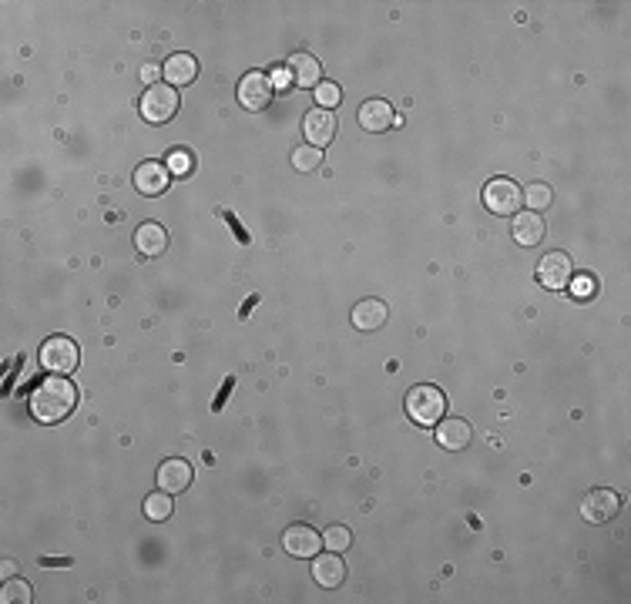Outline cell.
Returning <instances> with one entry per match:
<instances>
[{
	"mask_svg": "<svg viewBox=\"0 0 631 604\" xmlns=\"http://www.w3.org/2000/svg\"><path fill=\"white\" fill-rule=\"evenodd\" d=\"M74 406H78V390L64 376H48L31 393V416L37 423H60L74 414Z\"/></svg>",
	"mask_w": 631,
	"mask_h": 604,
	"instance_id": "6da1fadb",
	"label": "cell"
},
{
	"mask_svg": "<svg viewBox=\"0 0 631 604\" xmlns=\"http://www.w3.org/2000/svg\"><path fill=\"white\" fill-rule=\"evenodd\" d=\"M447 414V396L430 383H420L406 393V416L417 423V427H437Z\"/></svg>",
	"mask_w": 631,
	"mask_h": 604,
	"instance_id": "7a4b0ae2",
	"label": "cell"
},
{
	"mask_svg": "<svg viewBox=\"0 0 631 604\" xmlns=\"http://www.w3.org/2000/svg\"><path fill=\"white\" fill-rule=\"evenodd\" d=\"M179 88H172V84H152L142 98V118L148 125H165L179 115Z\"/></svg>",
	"mask_w": 631,
	"mask_h": 604,
	"instance_id": "3957f363",
	"label": "cell"
},
{
	"mask_svg": "<svg viewBox=\"0 0 631 604\" xmlns=\"http://www.w3.org/2000/svg\"><path fill=\"white\" fill-rule=\"evenodd\" d=\"M78 359H81V353H78L74 339H68V336H51L41 346V367L48 369V373H58V376L74 373Z\"/></svg>",
	"mask_w": 631,
	"mask_h": 604,
	"instance_id": "277c9868",
	"label": "cell"
},
{
	"mask_svg": "<svg viewBox=\"0 0 631 604\" xmlns=\"http://www.w3.org/2000/svg\"><path fill=\"white\" fill-rule=\"evenodd\" d=\"M484 205H487L494 215H514L521 212V205H524V191L514 185L511 178H494L487 181V189H484Z\"/></svg>",
	"mask_w": 631,
	"mask_h": 604,
	"instance_id": "5b68a950",
	"label": "cell"
},
{
	"mask_svg": "<svg viewBox=\"0 0 631 604\" xmlns=\"http://www.w3.org/2000/svg\"><path fill=\"white\" fill-rule=\"evenodd\" d=\"M574 279V265L568 252H548L544 259L537 262V283L551 289V293H561L568 289V283Z\"/></svg>",
	"mask_w": 631,
	"mask_h": 604,
	"instance_id": "8992f818",
	"label": "cell"
},
{
	"mask_svg": "<svg viewBox=\"0 0 631 604\" xmlns=\"http://www.w3.org/2000/svg\"><path fill=\"white\" fill-rule=\"evenodd\" d=\"M621 500L615 490H608V487H595V490H588L581 500V517L588 524H608L615 514H618Z\"/></svg>",
	"mask_w": 631,
	"mask_h": 604,
	"instance_id": "52a82bcc",
	"label": "cell"
},
{
	"mask_svg": "<svg viewBox=\"0 0 631 604\" xmlns=\"http://www.w3.org/2000/svg\"><path fill=\"white\" fill-rule=\"evenodd\" d=\"M359 128L363 131H373V135H380V131H390L394 125H400V115L394 111L390 101H383V98H369L359 105Z\"/></svg>",
	"mask_w": 631,
	"mask_h": 604,
	"instance_id": "ba28073f",
	"label": "cell"
},
{
	"mask_svg": "<svg viewBox=\"0 0 631 604\" xmlns=\"http://www.w3.org/2000/svg\"><path fill=\"white\" fill-rule=\"evenodd\" d=\"M273 91H275L273 81H269V74H263V71H249L238 81V101H242V107H249V111L269 107Z\"/></svg>",
	"mask_w": 631,
	"mask_h": 604,
	"instance_id": "9c48e42d",
	"label": "cell"
},
{
	"mask_svg": "<svg viewBox=\"0 0 631 604\" xmlns=\"http://www.w3.org/2000/svg\"><path fill=\"white\" fill-rule=\"evenodd\" d=\"M302 135L306 142H312V148H326L336 138V115L329 107H312L302 118Z\"/></svg>",
	"mask_w": 631,
	"mask_h": 604,
	"instance_id": "30bf717a",
	"label": "cell"
},
{
	"mask_svg": "<svg viewBox=\"0 0 631 604\" xmlns=\"http://www.w3.org/2000/svg\"><path fill=\"white\" fill-rule=\"evenodd\" d=\"M283 547L292 557H316L322 551V534H316L310 524H292L283 534Z\"/></svg>",
	"mask_w": 631,
	"mask_h": 604,
	"instance_id": "8fae6325",
	"label": "cell"
},
{
	"mask_svg": "<svg viewBox=\"0 0 631 604\" xmlns=\"http://www.w3.org/2000/svg\"><path fill=\"white\" fill-rule=\"evenodd\" d=\"M286 78L292 88H306V91H316L322 81V68L320 60L310 58V54H292L286 64Z\"/></svg>",
	"mask_w": 631,
	"mask_h": 604,
	"instance_id": "7c38bea8",
	"label": "cell"
},
{
	"mask_svg": "<svg viewBox=\"0 0 631 604\" xmlns=\"http://www.w3.org/2000/svg\"><path fill=\"white\" fill-rule=\"evenodd\" d=\"M168 181H172V172L168 165H158V162H144V165L135 168V189L148 195V199H155L162 191L168 189Z\"/></svg>",
	"mask_w": 631,
	"mask_h": 604,
	"instance_id": "4fadbf2b",
	"label": "cell"
},
{
	"mask_svg": "<svg viewBox=\"0 0 631 604\" xmlns=\"http://www.w3.org/2000/svg\"><path fill=\"white\" fill-rule=\"evenodd\" d=\"M437 443H441L443 451H467V443H470V437H474V430H470V423L467 420H460V416H450V420H441L437 423Z\"/></svg>",
	"mask_w": 631,
	"mask_h": 604,
	"instance_id": "5bb4252c",
	"label": "cell"
},
{
	"mask_svg": "<svg viewBox=\"0 0 631 604\" xmlns=\"http://www.w3.org/2000/svg\"><path fill=\"white\" fill-rule=\"evenodd\" d=\"M386 320H390V309H386V302L383 299H363V302H357L353 306V326H357L359 332H376L386 326Z\"/></svg>",
	"mask_w": 631,
	"mask_h": 604,
	"instance_id": "9a60e30c",
	"label": "cell"
},
{
	"mask_svg": "<svg viewBox=\"0 0 631 604\" xmlns=\"http://www.w3.org/2000/svg\"><path fill=\"white\" fill-rule=\"evenodd\" d=\"M514 242L517 246H524V249H534V246H541V238H544V232H548V226H544V218L537 212H517L514 215Z\"/></svg>",
	"mask_w": 631,
	"mask_h": 604,
	"instance_id": "2e32d148",
	"label": "cell"
},
{
	"mask_svg": "<svg viewBox=\"0 0 631 604\" xmlns=\"http://www.w3.org/2000/svg\"><path fill=\"white\" fill-rule=\"evenodd\" d=\"M158 490H168V494H181V490H189L191 484V463L189 460H165L158 467Z\"/></svg>",
	"mask_w": 631,
	"mask_h": 604,
	"instance_id": "e0dca14e",
	"label": "cell"
},
{
	"mask_svg": "<svg viewBox=\"0 0 631 604\" xmlns=\"http://www.w3.org/2000/svg\"><path fill=\"white\" fill-rule=\"evenodd\" d=\"M312 561H316V564H312V578H316L320 588H339V584L346 581V564L336 551H329V554H316Z\"/></svg>",
	"mask_w": 631,
	"mask_h": 604,
	"instance_id": "ac0fdd59",
	"label": "cell"
},
{
	"mask_svg": "<svg viewBox=\"0 0 631 604\" xmlns=\"http://www.w3.org/2000/svg\"><path fill=\"white\" fill-rule=\"evenodd\" d=\"M135 249L142 252V256H162V252L168 249V232L158 222H144V226H138V232H135Z\"/></svg>",
	"mask_w": 631,
	"mask_h": 604,
	"instance_id": "d6986e66",
	"label": "cell"
},
{
	"mask_svg": "<svg viewBox=\"0 0 631 604\" xmlns=\"http://www.w3.org/2000/svg\"><path fill=\"white\" fill-rule=\"evenodd\" d=\"M165 78L172 88H185L199 78V60L191 58V54H175V58L165 60Z\"/></svg>",
	"mask_w": 631,
	"mask_h": 604,
	"instance_id": "ffe728a7",
	"label": "cell"
},
{
	"mask_svg": "<svg viewBox=\"0 0 631 604\" xmlns=\"http://www.w3.org/2000/svg\"><path fill=\"white\" fill-rule=\"evenodd\" d=\"M144 517L148 521H168L172 517V494L168 490H155L144 497Z\"/></svg>",
	"mask_w": 631,
	"mask_h": 604,
	"instance_id": "44dd1931",
	"label": "cell"
},
{
	"mask_svg": "<svg viewBox=\"0 0 631 604\" xmlns=\"http://www.w3.org/2000/svg\"><path fill=\"white\" fill-rule=\"evenodd\" d=\"M322 165V148H312V144H299L292 152V168L296 172H316Z\"/></svg>",
	"mask_w": 631,
	"mask_h": 604,
	"instance_id": "7402d4cb",
	"label": "cell"
},
{
	"mask_svg": "<svg viewBox=\"0 0 631 604\" xmlns=\"http://www.w3.org/2000/svg\"><path fill=\"white\" fill-rule=\"evenodd\" d=\"M551 199H554V195H551V185H544V181H534V185L524 191L527 212H541V209H548Z\"/></svg>",
	"mask_w": 631,
	"mask_h": 604,
	"instance_id": "603a6c76",
	"label": "cell"
},
{
	"mask_svg": "<svg viewBox=\"0 0 631 604\" xmlns=\"http://www.w3.org/2000/svg\"><path fill=\"white\" fill-rule=\"evenodd\" d=\"M349 544H353V534L346 531V527H339V524H333L329 531L322 534V547H329V551H336V554L349 551Z\"/></svg>",
	"mask_w": 631,
	"mask_h": 604,
	"instance_id": "cb8c5ba5",
	"label": "cell"
},
{
	"mask_svg": "<svg viewBox=\"0 0 631 604\" xmlns=\"http://www.w3.org/2000/svg\"><path fill=\"white\" fill-rule=\"evenodd\" d=\"M0 601H4V604H14V601L27 604V601H31V584H27V581H21V578L7 581V584L0 588Z\"/></svg>",
	"mask_w": 631,
	"mask_h": 604,
	"instance_id": "d4e9b609",
	"label": "cell"
},
{
	"mask_svg": "<svg viewBox=\"0 0 631 604\" xmlns=\"http://www.w3.org/2000/svg\"><path fill=\"white\" fill-rule=\"evenodd\" d=\"M191 168H195V158H191L189 148H175V152L168 154V172H172V175L185 178V175H191Z\"/></svg>",
	"mask_w": 631,
	"mask_h": 604,
	"instance_id": "484cf974",
	"label": "cell"
},
{
	"mask_svg": "<svg viewBox=\"0 0 631 604\" xmlns=\"http://www.w3.org/2000/svg\"><path fill=\"white\" fill-rule=\"evenodd\" d=\"M316 101H320V107H329V111H333V107L343 101V91H339L333 81H320V88H316Z\"/></svg>",
	"mask_w": 631,
	"mask_h": 604,
	"instance_id": "4316f807",
	"label": "cell"
},
{
	"mask_svg": "<svg viewBox=\"0 0 631 604\" xmlns=\"http://www.w3.org/2000/svg\"><path fill=\"white\" fill-rule=\"evenodd\" d=\"M571 293L578 299H588V296H595V289H598V283L591 279V275H578V279H571Z\"/></svg>",
	"mask_w": 631,
	"mask_h": 604,
	"instance_id": "83f0119b",
	"label": "cell"
},
{
	"mask_svg": "<svg viewBox=\"0 0 631 604\" xmlns=\"http://www.w3.org/2000/svg\"><path fill=\"white\" fill-rule=\"evenodd\" d=\"M142 81L148 84V88H152V84H158V68H155V64H144V68H142Z\"/></svg>",
	"mask_w": 631,
	"mask_h": 604,
	"instance_id": "f1b7e54d",
	"label": "cell"
}]
</instances>
